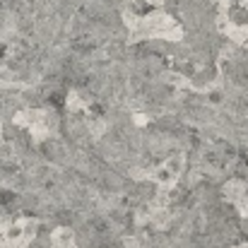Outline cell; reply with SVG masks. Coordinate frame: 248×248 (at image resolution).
Instances as JSON below:
<instances>
[{"instance_id":"obj_1","label":"cell","mask_w":248,"mask_h":248,"mask_svg":"<svg viewBox=\"0 0 248 248\" xmlns=\"http://www.w3.org/2000/svg\"><path fill=\"white\" fill-rule=\"evenodd\" d=\"M39 222L36 219H17L0 224V248H29L36 239Z\"/></svg>"}]
</instances>
